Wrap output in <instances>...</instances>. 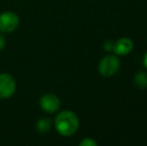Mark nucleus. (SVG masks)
<instances>
[{
	"label": "nucleus",
	"mask_w": 147,
	"mask_h": 146,
	"mask_svg": "<svg viewBox=\"0 0 147 146\" xmlns=\"http://www.w3.org/2000/svg\"><path fill=\"white\" fill-rule=\"evenodd\" d=\"M79 118L71 110H62L57 113L54 119V127L61 136L69 137L74 135L79 129Z\"/></svg>",
	"instance_id": "nucleus-1"
},
{
	"label": "nucleus",
	"mask_w": 147,
	"mask_h": 146,
	"mask_svg": "<svg viewBox=\"0 0 147 146\" xmlns=\"http://www.w3.org/2000/svg\"><path fill=\"white\" fill-rule=\"evenodd\" d=\"M121 63L117 55H106L104 56L98 64V72L104 77H112L120 69Z\"/></svg>",
	"instance_id": "nucleus-2"
},
{
	"label": "nucleus",
	"mask_w": 147,
	"mask_h": 146,
	"mask_svg": "<svg viewBox=\"0 0 147 146\" xmlns=\"http://www.w3.org/2000/svg\"><path fill=\"white\" fill-rule=\"evenodd\" d=\"M20 24V18L13 11H4L0 13V33L10 34L14 32Z\"/></svg>",
	"instance_id": "nucleus-3"
},
{
	"label": "nucleus",
	"mask_w": 147,
	"mask_h": 146,
	"mask_svg": "<svg viewBox=\"0 0 147 146\" xmlns=\"http://www.w3.org/2000/svg\"><path fill=\"white\" fill-rule=\"evenodd\" d=\"M15 78L10 73H0V100H5L12 97L16 91Z\"/></svg>",
	"instance_id": "nucleus-4"
},
{
	"label": "nucleus",
	"mask_w": 147,
	"mask_h": 146,
	"mask_svg": "<svg viewBox=\"0 0 147 146\" xmlns=\"http://www.w3.org/2000/svg\"><path fill=\"white\" fill-rule=\"evenodd\" d=\"M39 107L45 113L54 114L57 113L61 107V101L59 97L53 93H45L39 98Z\"/></svg>",
	"instance_id": "nucleus-5"
},
{
	"label": "nucleus",
	"mask_w": 147,
	"mask_h": 146,
	"mask_svg": "<svg viewBox=\"0 0 147 146\" xmlns=\"http://www.w3.org/2000/svg\"><path fill=\"white\" fill-rule=\"evenodd\" d=\"M134 48V43L128 37H121L114 42L113 52L117 56H125L128 55Z\"/></svg>",
	"instance_id": "nucleus-6"
},
{
	"label": "nucleus",
	"mask_w": 147,
	"mask_h": 146,
	"mask_svg": "<svg viewBox=\"0 0 147 146\" xmlns=\"http://www.w3.org/2000/svg\"><path fill=\"white\" fill-rule=\"evenodd\" d=\"M51 127H52V120L48 117H41L36 121V124H35L37 132L41 133V134L49 132Z\"/></svg>",
	"instance_id": "nucleus-7"
},
{
	"label": "nucleus",
	"mask_w": 147,
	"mask_h": 146,
	"mask_svg": "<svg viewBox=\"0 0 147 146\" xmlns=\"http://www.w3.org/2000/svg\"><path fill=\"white\" fill-rule=\"evenodd\" d=\"M133 82L139 89L147 88V72L145 71H138L134 75Z\"/></svg>",
	"instance_id": "nucleus-8"
},
{
	"label": "nucleus",
	"mask_w": 147,
	"mask_h": 146,
	"mask_svg": "<svg viewBox=\"0 0 147 146\" xmlns=\"http://www.w3.org/2000/svg\"><path fill=\"white\" fill-rule=\"evenodd\" d=\"M80 146H97V142L93 138L90 137H86V138L82 139L79 142Z\"/></svg>",
	"instance_id": "nucleus-9"
},
{
	"label": "nucleus",
	"mask_w": 147,
	"mask_h": 146,
	"mask_svg": "<svg viewBox=\"0 0 147 146\" xmlns=\"http://www.w3.org/2000/svg\"><path fill=\"white\" fill-rule=\"evenodd\" d=\"M113 46H114V42L112 40H106L103 44V48L106 52H113Z\"/></svg>",
	"instance_id": "nucleus-10"
},
{
	"label": "nucleus",
	"mask_w": 147,
	"mask_h": 146,
	"mask_svg": "<svg viewBox=\"0 0 147 146\" xmlns=\"http://www.w3.org/2000/svg\"><path fill=\"white\" fill-rule=\"evenodd\" d=\"M5 45H6L5 37H4V35L2 33H0V51H2L5 48Z\"/></svg>",
	"instance_id": "nucleus-11"
},
{
	"label": "nucleus",
	"mask_w": 147,
	"mask_h": 146,
	"mask_svg": "<svg viewBox=\"0 0 147 146\" xmlns=\"http://www.w3.org/2000/svg\"><path fill=\"white\" fill-rule=\"evenodd\" d=\"M142 63H143V66L146 68V70H147V51L145 52V54H144V56H143V59H142Z\"/></svg>",
	"instance_id": "nucleus-12"
}]
</instances>
